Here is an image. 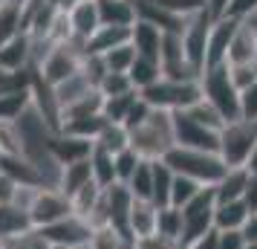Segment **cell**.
Returning <instances> with one entry per match:
<instances>
[{
	"label": "cell",
	"mask_w": 257,
	"mask_h": 249,
	"mask_svg": "<svg viewBox=\"0 0 257 249\" xmlns=\"http://www.w3.org/2000/svg\"><path fill=\"white\" fill-rule=\"evenodd\" d=\"M162 38H165V32L159 29V26L148 24V21H136V24H133V32H130V44H133V49H136V55L159 61Z\"/></svg>",
	"instance_id": "obj_15"
},
{
	"label": "cell",
	"mask_w": 257,
	"mask_h": 249,
	"mask_svg": "<svg viewBox=\"0 0 257 249\" xmlns=\"http://www.w3.org/2000/svg\"><path fill=\"white\" fill-rule=\"evenodd\" d=\"M257 148V122L237 119L228 122L220 133V159L228 168H245L251 151Z\"/></svg>",
	"instance_id": "obj_5"
},
{
	"label": "cell",
	"mask_w": 257,
	"mask_h": 249,
	"mask_svg": "<svg viewBox=\"0 0 257 249\" xmlns=\"http://www.w3.org/2000/svg\"><path fill=\"white\" fill-rule=\"evenodd\" d=\"M185 113H188L191 119H197L199 125L211 128V131H222V128L228 125V122H225V119L220 116V110H217V107L211 105V102H205V99H199L197 105H194V107H188Z\"/></svg>",
	"instance_id": "obj_33"
},
{
	"label": "cell",
	"mask_w": 257,
	"mask_h": 249,
	"mask_svg": "<svg viewBox=\"0 0 257 249\" xmlns=\"http://www.w3.org/2000/svg\"><path fill=\"white\" fill-rule=\"evenodd\" d=\"M101 26H133L139 21L133 0H98Z\"/></svg>",
	"instance_id": "obj_21"
},
{
	"label": "cell",
	"mask_w": 257,
	"mask_h": 249,
	"mask_svg": "<svg viewBox=\"0 0 257 249\" xmlns=\"http://www.w3.org/2000/svg\"><path fill=\"white\" fill-rule=\"evenodd\" d=\"M67 18H70L72 38H75V41H81V44H87V41L98 32V26H101L98 0H78L75 6L67 9Z\"/></svg>",
	"instance_id": "obj_13"
},
{
	"label": "cell",
	"mask_w": 257,
	"mask_h": 249,
	"mask_svg": "<svg viewBox=\"0 0 257 249\" xmlns=\"http://www.w3.org/2000/svg\"><path fill=\"white\" fill-rule=\"evenodd\" d=\"M248 61H257V32L248 21H243L228 49V64H248Z\"/></svg>",
	"instance_id": "obj_22"
},
{
	"label": "cell",
	"mask_w": 257,
	"mask_h": 249,
	"mask_svg": "<svg viewBox=\"0 0 257 249\" xmlns=\"http://www.w3.org/2000/svg\"><path fill=\"white\" fill-rule=\"evenodd\" d=\"M220 133L222 131H211L205 125H199L197 119H191L185 110L174 113V136H176V145L179 148L220 154Z\"/></svg>",
	"instance_id": "obj_8"
},
{
	"label": "cell",
	"mask_w": 257,
	"mask_h": 249,
	"mask_svg": "<svg viewBox=\"0 0 257 249\" xmlns=\"http://www.w3.org/2000/svg\"><path fill=\"white\" fill-rule=\"evenodd\" d=\"M70 214H75L72 203L61 189H38L32 203H29V217H32L35 229H47V226L58 223Z\"/></svg>",
	"instance_id": "obj_7"
},
{
	"label": "cell",
	"mask_w": 257,
	"mask_h": 249,
	"mask_svg": "<svg viewBox=\"0 0 257 249\" xmlns=\"http://www.w3.org/2000/svg\"><path fill=\"white\" fill-rule=\"evenodd\" d=\"M174 168L165 159H153V203L162 209L171 206V189H174Z\"/></svg>",
	"instance_id": "obj_28"
},
{
	"label": "cell",
	"mask_w": 257,
	"mask_h": 249,
	"mask_svg": "<svg viewBox=\"0 0 257 249\" xmlns=\"http://www.w3.org/2000/svg\"><path fill=\"white\" fill-rule=\"evenodd\" d=\"M202 99L211 102V105L220 110V116L225 122H237L243 119V107H240V90L234 87L231 81V72H228V64L222 67H214V70L202 72Z\"/></svg>",
	"instance_id": "obj_3"
},
{
	"label": "cell",
	"mask_w": 257,
	"mask_h": 249,
	"mask_svg": "<svg viewBox=\"0 0 257 249\" xmlns=\"http://www.w3.org/2000/svg\"><path fill=\"white\" fill-rule=\"evenodd\" d=\"M245 171H248L251 177H257V148L251 151V156H248V162H245Z\"/></svg>",
	"instance_id": "obj_49"
},
{
	"label": "cell",
	"mask_w": 257,
	"mask_h": 249,
	"mask_svg": "<svg viewBox=\"0 0 257 249\" xmlns=\"http://www.w3.org/2000/svg\"><path fill=\"white\" fill-rule=\"evenodd\" d=\"M228 72H231L234 87L243 93V90H248V87L257 81V61H248V64H228Z\"/></svg>",
	"instance_id": "obj_40"
},
{
	"label": "cell",
	"mask_w": 257,
	"mask_h": 249,
	"mask_svg": "<svg viewBox=\"0 0 257 249\" xmlns=\"http://www.w3.org/2000/svg\"><path fill=\"white\" fill-rule=\"evenodd\" d=\"M159 64H162V78H174V81H199L197 70L188 64L185 47H182V35H165L162 38Z\"/></svg>",
	"instance_id": "obj_11"
},
{
	"label": "cell",
	"mask_w": 257,
	"mask_h": 249,
	"mask_svg": "<svg viewBox=\"0 0 257 249\" xmlns=\"http://www.w3.org/2000/svg\"><path fill=\"white\" fill-rule=\"evenodd\" d=\"M142 165V156L133 151V148H124V151H118L116 154V180L121 183V186H127L130 180H133V174L139 171Z\"/></svg>",
	"instance_id": "obj_37"
},
{
	"label": "cell",
	"mask_w": 257,
	"mask_h": 249,
	"mask_svg": "<svg viewBox=\"0 0 257 249\" xmlns=\"http://www.w3.org/2000/svg\"><path fill=\"white\" fill-rule=\"evenodd\" d=\"M32 49H35V44H32L29 32L0 44V67H6L12 72H29V67H32Z\"/></svg>",
	"instance_id": "obj_14"
},
{
	"label": "cell",
	"mask_w": 257,
	"mask_h": 249,
	"mask_svg": "<svg viewBox=\"0 0 257 249\" xmlns=\"http://www.w3.org/2000/svg\"><path fill=\"white\" fill-rule=\"evenodd\" d=\"M240 107H243V119L257 122V81L240 93Z\"/></svg>",
	"instance_id": "obj_43"
},
{
	"label": "cell",
	"mask_w": 257,
	"mask_h": 249,
	"mask_svg": "<svg viewBox=\"0 0 257 249\" xmlns=\"http://www.w3.org/2000/svg\"><path fill=\"white\" fill-rule=\"evenodd\" d=\"M101 58H104V64H107V72H130L133 61H136V49H133V44H124V47L110 49Z\"/></svg>",
	"instance_id": "obj_36"
},
{
	"label": "cell",
	"mask_w": 257,
	"mask_h": 249,
	"mask_svg": "<svg viewBox=\"0 0 257 249\" xmlns=\"http://www.w3.org/2000/svg\"><path fill=\"white\" fill-rule=\"evenodd\" d=\"M127 189L136 200H151L153 203V159H142L139 171L133 174V180L127 183Z\"/></svg>",
	"instance_id": "obj_31"
},
{
	"label": "cell",
	"mask_w": 257,
	"mask_h": 249,
	"mask_svg": "<svg viewBox=\"0 0 257 249\" xmlns=\"http://www.w3.org/2000/svg\"><path fill=\"white\" fill-rule=\"evenodd\" d=\"M228 6H231V0H205V9L214 21H222L225 12H228Z\"/></svg>",
	"instance_id": "obj_45"
},
{
	"label": "cell",
	"mask_w": 257,
	"mask_h": 249,
	"mask_svg": "<svg viewBox=\"0 0 257 249\" xmlns=\"http://www.w3.org/2000/svg\"><path fill=\"white\" fill-rule=\"evenodd\" d=\"M182 249H191V246H182Z\"/></svg>",
	"instance_id": "obj_52"
},
{
	"label": "cell",
	"mask_w": 257,
	"mask_h": 249,
	"mask_svg": "<svg viewBox=\"0 0 257 249\" xmlns=\"http://www.w3.org/2000/svg\"><path fill=\"white\" fill-rule=\"evenodd\" d=\"M130 32L133 26H98L90 41H87V55H107L110 49L130 44Z\"/></svg>",
	"instance_id": "obj_17"
},
{
	"label": "cell",
	"mask_w": 257,
	"mask_h": 249,
	"mask_svg": "<svg viewBox=\"0 0 257 249\" xmlns=\"http://www.w3.org/2000/svg\"><path fill=\"white\" fill-rule=\"evenodd\" d=\"M217 249H245L243 232H220V243Z\"/></svg>",
	"instance_id": "obj_44"
},
{
	"label": "cell",
	"mask_w": 257,
	"mask_h": 249,
	"mask_svg": "<svg viewBox=\"0 0 257 249\" xmlns=\"http://www.w3.org/2000/svg\"><path fill=\"white\" fill-rule=\"evenodd\" d=\"M217 243H220V232L211 229L208 235H202L197 243H191V249H217Z\"/></svg>",
	"instance_id": "obj_47"
},
{
	"label": "cell",
	"mask_w": 257,
	"mask_h": 249,
	"mask_svg": "<svg viewBox=\"0 0 257 249\" xmlns=\"http://www.w3.org/2000/svg\"><path fill=\"white\" fill-rule=\"evenodd\" d=\"M139 90H130L124 96H113V99H104V119L113 122V125H124L127 113L133 110V105L139 102Z\"/></svg>",
	"instance_id": "obj_30"
},
{
	"label": "cell",
	"mask_w": 257,
	"mask_h": 249,
	"mask_svg": "<svg viewBox=\"0 0 257 249\" xmlns=\"http://www.w3.org/2000/svg\"><path fill=\"white\" fill-rule=\"evenodd\" d=\"M243 237H245V243H257V212L248 214V220L243 226Z\"/></svg>",
	"instance_id": "obj_48"
},
{
	"label": "cell",
	"mask_w": 257,
	"mask_h": 249,
	"mask_svg": "<svg viewBox=\"0 0 257 249\" xmlns=\"http://www.w3.org/2000/svg\"><path fill=\"white\" fill-rule=\"evenodd\" d=\"M130 81H133V87L136 90H148V87H153V84L162 78V64L156 58H142V55H136V61H133V67H130Z\"/></svg>",
	"instance_id": "obj_27"
},
{
	"label": "cell",
	"mask_w": 257,
	"mask_h": 249,
	"mask_svg": "<svg viewBox=\"0 0 257 249\" xmlns=\"http://www.w3.org/2000/svg\"><path fill=\"white\" fill-rule=\"evenodd\" d=\"M26 0H3L0 3V44L26 32Z\"/></svg>",
	"instance_id": "obj_16"
},
{
	"label": "cell",
	"mask_w": 257,
	"mask_h": 249,
	"mask_svg": "<svg viewBox=\"0 0 257 249\" xmlns=\"http://www.w3.org/2000/svg\"><path fill=\"white\" fill-rule=\"evenodd\" d=\"M248 214H251V209H248L243 200L217 203V212H214V229H217V232H243Z\"/></svg>",
	"instance_id": "obj_20"
},
{
	"label": "cell",
	"mask_w": 257,
	"mask_h": 249,
	"mask_svg": "<svg viewBox=\"0 0 257 249\" xmlns=\"http://www.w3.org/2000/svg\"><path fill=\"white\" fill-rule=\"evenodd\" d=\"M0 249H49V240L41 235V229H29L24 235L0 240Z\"/></svg>",
	"instance_id": "obj_39"
},
{
	"label": "cell",
	"mask_w": 257,
	"mask_h": 249,
	"mask_svg": "<svg viewBox=\"0 0 257 249\" xmlns=\"http://www.w3.org/2000/svg\"><path fill=\"white\" fill-rule=\"evenodd\" d=\"M202 189H205V186H199L197 180L176 174V177H174V189H171V206H176V209H185L188 203L194 200Z\"/></svg>",
	"instance_id": "obj_34"
},
{
	"label": "cell",
	"mask_w": 257,
	"mask_h": 249,
	"mask_svg": "<svg viewBox=\"0 0 257 249\" xmlns=\"http://www.w3.org/2000/svg\"><path fill=\"white\" fill-rule=\"evenodd\" d=\"M245 186H248V171H245V168H228L225 177L214 186V197H217V203L243 200Z\"/></svg>",
	"instance_id": "obj_24"
},
{
	"label": "cell",
	"mask_w": 257,
	"mask_h": 249,
	"mask_svg": "<svg viewBox=\"0 0 257 249\" xmlns=\"http://www.w3.org/2000/svg\"><path fill=\"white\" fill-rule=\"evenodd\" d=\"M130 90H136V87H133L127 72H107L104 78H101V84H98V93L104 96V99L124 96V93H130Z\"/></svg>",
	"instance_id": "obj_38"
},
{
	"label": "cell",
	"mask_w": 257,
	"mask_h": 249,
	"mask_svg": "<svg viewBox=\"0 0 257 249\" xmlns=\"http://www.w3.org/2000/svg\"><path fill=\"white\" fill-rule=\"evenodd\" d=\"M93 183V165H90V156L81 159V162H72V165H64L61 168V180H58V189L67 194V197H75L84 186Z\"/></svg>",
	"instance_id": "obj_23"
},
{
	"label": "cell",
	"mask_w": 257,
	"mask_h": 249,
	"mask_svg": "<svg viewBox=\"0 0 257 249\" xmlns=\"http://www.w3.org/2000/svg\"><path fill=\"white\" fill-rule=\"evenodd\" d=\"M32 226V217L18 203H0V240H9L15 235H24Z\"/></svg>",
	"instance_id": "obj_18"
},
{
	"label": "cell",
	"mask_w": 257,
	"mask_h": 249,
	"mask_svg": "<svg viewBox=\"0 0 257 249\" xmlns=\"http://www.w3.org/2000/svg\"><path fill=\"white\" fill-rule=\"evenodd\" d=\"M182 209H176V206H162L159 209V220H156V232L165 237H171V240H179L182 243Z\"/></svg>",
	"instance_id": "obj_32"
},
{
	"label": "cell",
	"mask_w": 257,
	"mask_h": 249,
	"mask_svg": "<svg viewBox=\"0 0 257 249\" xmlns=\"http://www.w3.org/2000/svg\"><path fill=\"white\" fill-rule=\"evenodd\" d=\"M95 145H101L104 151H110V154H118V151H124V148H130V131L124 128V125H107L104 133L95 139Z\"/></svg>",
	"instance_id": "obj_35"
},
{
	"label": "cell",
	"mask_w": 257,
	"mask_h": 249,
	"mask_svg": "<svg viewBox=\"0 0 257 249\" xmlns=\"http://www.w3.org/2000/svg\"><path fill=\"white\" fill-rule=\"evenodd\" d=\"M211 26H214V18L208 15V9H202L199 15H194V18L188 21L185 32H182V47H185L188 64L197 70L199 78H202V72H205V52H208Z\"/></svg>",
	"instance_id": "obj_9"
},
{
	"label": "cell",
	"mask_w": 257,
	"mask_h": 249,
	"mask_svg": "<svg viewBox=\"0 0 257 249\" xmlns=\"http://www.w3.org/2000/svg\"><path fill=\"white\" fill-rule=\"evenodd\" d=\"M257 15V0H231L225 18H234V21H248Z\"/></svg>",
	"instance_id": "obj_42"
},
{
	"label": "cell",
	"mask_w": 257,
	"mask_h": 249,
	"mask_svg": "<svg viewBox=\"0 0 257 249\" xmlns=\"http://www.w3.org/2000/svg\"><path fill=\"white\" fill-rule=\"evenodd\" d=\"M110 125L104 119V113L98 116H84V119H72V122H64L61 125V133H70V136H78V139H87V142H95L104 128Z\"/></svg>",
	"instance_id": "obj_26"
},
{
	"label": "cell",
	"mask_w": 257,
	"mask_h": 249,
	"mask_svg": "<svg viewBox=\"0 0 257 249\" xmlns=\"http://www.w3.org/2000/svg\"><path fill=\"white\" fill-rule=\"evenodd\" d=\"M156 220H159V206L151 200H133V212H130V235L133 243L139 237L156 235Z\"/></svg>",
	"instance_id": "obj_19"
},
{
	"label": "cell",
	"mask_w": 257,
	"mask_h": 249,
	"mask_svg": "<svg viewBox=\"0 0 257 249\" xmlns=\"http://www.w3.org/2000/svg\"><path fill=\"white\" fill-rule=\"evenodd\" d=\"M90 165H93V180L101 189L116 186V154L104 151L101 145H93V154H90Z\"/></svg>",
	"instance_id": "obj_25"
},
{
	"label": "cell",
	"mask_w": 257,
	"mask_h": 249,
	"mask_svg": "<svg viewBox=\"0 0 257 249\" xmlns=\"http://www.w3.org/2000/svg\"><path fill=\"white\" fill-rule=\"evenodd\" d=\"M142 99L153 107V110H165V113H179L194 107L202 99V84L199 81H174V78H159V81L142 90Z\"/></svg>",
	"instance_id": "obj_4"
},
{
	"label": "cell",
	"mask_w": 257,
	"mask_h": 249,
	"mask_svg": "<svg viewBox=\"0 0 257 249\" xmlns=\"http://www.w3.org/2000/svg\"><path fill=\"white\" fill-rule=\"evenodd\" d=\"M248 24L254 26V32H257V15H254V18H248Z\"/></svg>",
	"instance_id": "obj_50"
},
{
	"label": "cell",
	"mask_w": 257,
	"mask_h": 249,
	"mask_svg": "<svg viewBox=\"0 0 257 249\" xmlns=\"http://www.w3.org/2000/svg\"><path fill=\"white\" fill-rule=\"evenodd\" d=\"M165 162L174 168V174H182V177H191L197 180L199 186H217L228 165L220 159V154H208V151H194V148H179L174 145Z\"/></svg>",
	"instance_id": "obj_2"
},
{
	"label": "cell",
	"mask_w": 257,
	"mask_h": 249,
	"mask_svg": "<svg viewBox=\"0 0 257 249\" xmlns=\"http://www.w3.org/2000/svg\"><path fill=\"white\" fill-rule=\"evenodd\" d=\"M243 21H234V18H222V21H214L208 35V52H205V70H214V67H222L228 64V49H231V41L237 35Z\"/></svg>",
	"instance_id": "obj_12"
},
{
	"label": "cell",
	"mask_w": 257,
	"mask_h": 249,
	"mask_svg": "<svg viewBox=\"0 0 257 249\" xmlns=\"http://www.w3.org/2000/svg\"><path fill=\"white\" fill-rule=\"evenodd\" d=\"M243 203L251 209V212H257V177H251V174H248V186H245Z\"/></svg>",
	"instance_id": "obj_46"
},
{
	"label": "cell",
	"mask_w": 257,
	"mask_h": 249,
	"mask_svg": "<svg viewBox=\"0 0 257 249\" xmlns=\"http://www.w3.org/2000/svg\"><path fill=\"white\" fill-rule=\"evenodd\" d=\"M32 105V90H15V93L0 96V122H18L21 113Z\"/></svg>",
	"instance_id": "obj_29"
},
{
	"label": "cell",
	"mask_w": 257,
	"mask_h": 249,
	"mask_svg": "<svg viewBox=\"0 0 257 249\" xmlns=\"http://www.w3.org/2000/svg\"><path fill=\"white\" fill-rule=\"evenodd\" d=\"M130 249H182V243H179V240H171V237H165V235L156 232V235L139 237Z\"/></svg>",
	"instance_id": "obj_41"
},
{
	"label": "cell",
	"mask_w": 257,
	"mask_h": 249,
	"mask_svg": "<svg viewBox=\"0 0 257 249\" xmlns=\"http://www.w3.org/2000/svg\"><path fill=\"white\" fill-rule=\"evenodd\" d=\"M81 249H90V246H81Z\"/></svg>",
	"instance_id": "obj_53"
},
{
	"label": "cell",
	"mask_w": 257,
	"mask_h": 249,
	"mask_svg": "<svg viewBox=\"0 0 257 249\" xmlns=\"http://www.w3.org/2000/svg\"><path fill=\"white\" fill-rule=\"evenodd\" d=\"M41 235L47 237L52 246H67V249H81V246H90V240H93L95 229L84 217L78 214H70V217H64L58 223L47 226V229H41Z\"/></svg>",
	"instance_id": "obj_10"
},
{
	"label": "cell",
	"mask_w": 257,
	"mask_h": 249,
	"mask_svg": "<svg viewBox=\"0 0 257 249\" xmlns=\"http://www.w3.org/2000/svg\"><path fill=\"white\" fill-rule=\"evenodd\" d=\"M174 145V113H165V110H153L142 128L130 131V148L142 159H165Z\"/></svg>",
	"instance_id": "obj_1"
},
{
	"label": "cell",
	"mask_w": 257,
	"mask_h": 249,
	"mask_svg": "<svg viewBox=\"0 0 257 249\" xmlns=\"http://www.w3.org/2000/svg\"><path fill=\"white\" fill-rule=\"evenodd\" d=\"M214 212H217V197L214 186H205L194 200L182 209V246L197 243L202 235H208L214 229Z\"/></svg>",
	"instance_id": "obj_6"
},
{
	"label": "cell",
	"mask_w": 257,
	"mask_h": 249,
	"mask_svg": "<svg viewBox=\"0 0 257 249\" xmlns=\"http://www.w3.org/2000/svg\"><path fill=\"white\" fill-rule=\"evenodd\" d=\"M245 249H257V243H245Z\"/></svg>",
	"instance_id": "obj_51"
}]
</instances>
